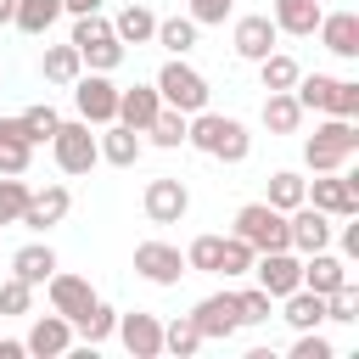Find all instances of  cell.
I'll return each mask as SVG.
<instances>
[{
	"mask_svg": "<svg viewBox=\"0 0 359 359\" xmlns=\"http://www.w3.org/2000/svg\"><path fill=\"white\" fill-rule=\"evenodd\" d=\"M28 348H22V337H0V359H22Z\"/></svg>",
	"mask_w": 359,
	"mask_h": 359,
	"instance_id": "cell-50",
	"label": "cell"
},
{
	"mask_svg": "<svg viewBox=\"0 0 359 359\" xmlns=\"http://www.w3.org/2000/svg\"><path fill=\"white\" fill-rule=\"evenodd\" d=\"M303 118H309V112L297 107L292 90H264V129H269V135H297Z\"/></svg>",
	"mask_w": 359,
	"mask_h": 359,
	"instance_id": "cell-25",
	"label": "cell"
},
{
	"mask_svg": "<svg viewBox=\"0 0 359 359\" xmlns=\"http://www.w3.org/2000/svg\"><path fill=\"white\" fill-rule=\"evenodd\" d=\"M353 151H359V118H331V112H320L314 135L303 140L309 174H331V168H342Z\"/></svg>",
	"mask_w": 359,
	"mask_h": 359,
	"instance_id": "cell-2",
	"label": "cell"
},
{
	"mask_svg": "<svg viewBox=\"0 0 359 359\" xmlns=\"http://www.w3.org/2000/svg\"><path fill=\"white\" fill-rule=\"evenodd\" d=\"M230 236H241L252 252H275V247H286V213L269 208V202H247V208H236Z\"/></svg>",
	"mask_w": 359,
	"mask_h": 359,
	"instance_id": "cell-7",
	"label": "cell"
},
{
	"mask_svg": "<svg viewBox=\"0 0 359 359\" xmlns=\"http://www.w3.org/2000/svg\"><path fill=\"white\" fill-rule=\"evenodd\" d=\"M73 107H79V118L90 129L112 123L118 118V84H112V73H79L73 79Z\"/></svg>",
	"mask_w": 359,
	"mask_h": 359,
	"instance_id": "cell-8",
	"label": "cell"
},
{
	"mask_svg": "<svg viewBox=\"0 0 359 359\" xmlns=\"http://www.w3.org/2000/svg\"><path fill=\"white\" fill-rule=\"evenodd\" d=\"M230 11H236V0H191V6H185V17H191L196 28H224Z\"/></svg>",
	"mask_w": 359,
	"mask_h": 359,
	"instance_id": "cell-44",
	"label": "cell"
},
{
	"mask_svg": "<svg viewBox=\"0 0 359 359\" xmlns=\"http://www.w3.org/2000/svg\"><path fill=\"white\" fill-rule=\"evenodd\" d=\"M275 309H280V320H286L292 331H314V325H325V297H320V292H309V286L286 292Z\"/></svg>",
	"mask_w": 359,
	"mask_h": 359,
	"instance_id": "cell-24",
	"label": "cell"
},
{
	"mask_svg": "<svg viewBox=\"0 0 359 359\" xmlns=\"http://www.w3.org/2000/svg\"><path fill=\"white\" fill-rule=\"evenodd\" d=\"M353 280V269H348V258L342 252H331V247H320V252H303V286L309 292H337V286H348Z\"/></svg>",
	"mask_w": 359,
	"mask_h": 359,
	"instance_id": "cell-20",
	"label": "cell"
},
{
	"mask_svg": "<svg viewBox=\"0 0 359 359\" xmlns=\"http://www.w3.org/2000/svg\"><path fill=\"white\" fill-rule=\"evenodd\" d=\"M135 275L146 286H180V275H191V269H185V252L174 241H140L135 247Z\"/></svg>",
	"mask_w": 359,
	"mask_h": 359,
	"instance_id": "cell-11",
	"label": "cell"
},
{
	"mask_svg": "<svg viewBox=\"0 0 359 359\" xmlns=\"http://www.w3.org/2000/svg\"><path fill=\"white\" fill-rule=\"evenodd\" d=\"M320 0H269V17H275V28L280 34H292V39H309L314 28H320Z\"/></svg>",
	"mask_w": 359,
	"mask_h": 359,
	"instance_id": "cell-22",
	"label": "cell"
},
{
	"mask_svg": "<svg viewBox=\"0 0 359 359\" xmlns=\"http://www.w3.org/2000/svg\"><path fill=\"white\" fill-rule=\"evenodd\" d=\"M163 112V95H157V84H135V90H118V123H129V129H140L146 135V123Z\"/></svg>",
	"mask_w": 359,
	"mask_h": 359,
	"instance_id": "cell-23",
	"label": "cell"
},
{
	"mask_svg": "<svg viewBox=\"0 0 359 359\" xmlns=\"http://www.w3.org/2000/svg\"><path fill=\"white\" fill-rule=\"evenodd\" d=\"M62 17H67V11H62V0H17L11 28H22L28 39H45V34H50Z\"/></svg>",
	"mask_w": 359,
	"mask_h": 359,
	"instance_id": "cell-27",
	"label": "cell"
},
{
	"mask_svg": "<svg viewBox=\"0 0 359 359\" xmlns=\"http://www.w3.org/2000/svg\"><path fill=\"white\" fill-rule=\"evenodd\" d=\"M101 6H107V0H62L67 17H84V11H101Z\"/></svg>",
	"mask_w": 359,
	"mask_h": 359,
	"instance_id": "cell-49",
	"label": "cell"
},
{
	"mask_svg": "<svg viewBox=\"0 0 359 359\" xmlns=\"http://www.w3.org/2000/svg\"><path fill=\"white\" fill-rule=\"evenodd\" d=\"M292 359H337V348H331V337H320V325H314V331H297Z\"/></svg>",
	"mask_w": 359,
	"mask_h": 359,
	"instance_id": "cell-45",
	"label": "cell"
},
{
	"mask_svg": "<svg viewBox=\"0 0 359 359\" xmlns=\"http://www.w3.org/2000/svg\"><path fill=\"white\" fill-rule=\"evenodd\" d=\"M73 331H79V342H90V348H101V342H107V337L118 331V309L95 297V303H90V314H79V320H73Z\"/></svg>",
	"mask_w": 359,
	"mask_h": 359,
	"instance_id": "cell-33",
	"label": "cell"
},
{
	"mask_svg": "<svg viewBox=\"0 0 359 359\" xmlns=\"http://www.w3.org/2000/svg\"><path fill=\"white\" fill-rule=\"evenodd\" d=\"M11 11H17V0H0V28L11 22Z\"/></svg>",
	"mask_w": 359,
	"mask_h": 359,
	"instance_id": "cell-51",
	"label": "cell"
},
{
	"mask_svg": "<svg viewBox=\"0 0 359 359\" xmlns=\"http://www.w3.org/2000/svg\"><path fill=\"white\" fill-rule=\"evenodd\" d=\"M337 247H342V258H359V224L353 219H342V236H331Z\"/></svg>",
	"mask_w": 359,
	"mask_h": 359,
	"instance_id": "cell-48",
	"label": "cell"
},
{
	"mask_svg": "<svg viewBox=\"0 0 359 359\" xmlns=\"http://www.w3.org/2000/svg\"><path fill=\"white\" fill-rule=\"evenodd\" d=\"M95 146H101V163H112V168H135L140 163V151H146V140H140V129H129V123H101V135H95Z\"/></svg>",
	"mask_w": 359,
	"mask_h": 359,
	"instance_id": "cell-21",
	"label": "cell"
},
{
	"mask_svg": "<svg viewBox=\"0 0 359 359\" xmlns=\"http://www.w3.org/2000/svg\"><path fill=\"white\" fill-rule=\"evenodd\" d=\"M297 73H303V67H297V56H286V50H269V56L258 62V84H264V90H292Z\"/></svg>",
	"mask_w": 359,
	"mask_h": 359,
	"instance_id": "cell-36",
	"label": "cell"
},
{
	"mask_svg": "<svg viewBox=\"0 0 359 359\" xmlns=\"http://www.w3.org/2000/svg\"><path fill=\"white\" fill-rule=\"evenodd\" d=\"M331 236H337V219H331V213H320V208H309V202H297V208L286 213V247H292L297 258L331 247Z\"/></svg>",
	"mask_w": 359,
	"mask_h": 359,
	"instance_id": "cell-10",
	"label": "cell"
},
{
	"mask_svg": "<svg viewBox=\"0 0 359 359\" xmlns=\"http://www.w3.org/2000/svg\"><path fill=\"white\" fill-rule=\"evenodd\" d=\"M320 45L331 50V56H342V62H353L359 56V11L353 6H342V11H320Z\"/></svg>",
	"mask_w": 359,
	"mask_h": 359,
	"instance_id": "cell-19",
	"label": "cell"
},
{
	"mask_svg": "<svg viewBox=\"0 0 359 359\" xmlns=\"http://www.w3.org/2000/svg\"><path fill=\"white\" fill-rule=\"evenodd\" d=\"M17 123H22V135H28V146H50V135H56V123H62V112H56L50 101H34V107H22V112H17Z\"/></svg>",
	"mask_w": 359,
	"mask_h": 359,
	"instance_id": "cell-34",
	"label": "cell"
},
{
	"mask_svg": "<svg viewBox=\"0 0 359 359\" xmlns=\"http://www.w3.org/2000/svg\"><path fill=\"white\" fill-rule=\"evenodd\" d=\"M146 140H151V146H163V151H180V146H185V112L163 107V112L146 123Z\"/></svg>",
	"mask_w": 359,
	"mask_h": 359,
	"instance_id": "cell-37",
	"label": "cell"
},
{
	"mask_svg": "<svg viewBox=\"0 0 359 359\" xmlns=\"http://www.w3.org/2000/svg\"><path fill=\"white\" fill-rule=\"evenodd\" d=\"M191 320H196L202 342H230V337L241 331V309H236V292H208V297L191 309Z\"/></svg>",
	"mask_w": 359,
	"mask_h": 359,
	"instance_id": "cell-13",
	"label": "cell"
},
{
	"mask_svg": "<svg viewBox=\"0 0 359 359\" xmlns=\"http://www.w3.org/2000/svg\"><path fill=\"white\" fill-rule=\"evenodd\" d=\"M140 208H146V219H151V224H180V219L191 213V191H185V180H180V174H157V180H146Z\"/></svg>",
	"mask_w": 359,
	"mask_h": 359,
	"instance_id": "cell-9",
	"label": "cell"
},
{
	"mask_svg": "<svg viewBox=\"0 0 359 359\" xmlns=\"http://www.w3.org/2000/svg\"><path fill=\"white\" fill-rule=\"evenodd\" d=\"M73 50H79V62L90 67V73H112V67H123V56H129V45H118V34H112V17H101V11H84V17H73Z\"/></svg>",
	"mask_w": 359,
	"mask_h": 359,
	"instance_id": "cell-3",
	"label": "cell"
},
{
	"mask_svg": "<svg viewBox=\"0 0 359 359\" xmlns=\"http://www.w3.org/2000/svg\"><path fill=\"white\" fill-rule=\"evenodd\" d=\"M28 191H34V185H28L22 174H0V230L22 219V208H28Z\"/></svg>",
	"mask_w": 359,
	"mask_h": 359,
	"instance_id": "cell-40",
	"label": "cell"
},
{
	"mask_svg": "<svg viewBox=\"0 0 359 359\" xmlns=\"http://www.w3.org/2000/svg\"><path fill=\"white\" fill-rule=\"evenodd\" d=\"M303 191H309V180H303L297 168H275V174H269V185H264V202H269V208H280V213H292V208L303 202Z\"/></svg>",
	"mask_w": 359,
	"mask_h": 359,
	"instance_id": "cell-32",
	"label": "cell"
},
{
	"mask_svg": "<svg viewBox=\"0 0 359 359\" xmlns=\"http://www.w3.org/2000/svg\"><path fill=\"white\" fill-rule=\"evenodd\" d=\"M28 163H34L28 140H0V174H28Z\"/></svg>",
	"mask_w": 359,
	"mask_h": 359,
	"instance_id": "cell-46",
	"label": "cell"
},
{
	"mask_svg": "<svg viewBox=\"0 0 359 359\" xmlns=\"http://www.w3.org/2000/svg\"><path fill=\"white\" fill-rule=\"evenodd\" d=\"M45 297H50V309H56L62 320H79V314H90V303H95L101 292L90 286V275H73V269H50V280H45Z\"/></svg>",
	"mask_w": 359,
	"mask_h": 359,
	"instance_id": "cell-15",
	"label": "cell"
},
{
	"mask_svg": "<svg viewBox=\"0 0 359 359\" xmlns=\"http://www.w3.org/2000/svg\"><path fill=\"white\" fill-rule=\"evenodd\" d=\"M325 320H331V325H353V320H359V286H353V280L337 286V292H325Z\"/></svg>",
	"mask_w": 359,
	"mask_h": 359,
	"instance_id": "cell-42",
	"label": "cell"
},
{
	"mask_svg": "<svg viewBox=\"0 0 359 359\" xmlns=\"http://www.w3.org/2000/svg\"><path fill=\"white\" fill-rule=\"evenodd\" d=\"M135 359H157L163 353V320L157 314H146V309H135V314H118V331H112Z\"/></svg>",
	"mask_w": 359,
	"mask_h": 359,
	"instance_id": "cell-18",
	"label": "cell"
},
{
	"mask_svg": "<svg viewBox=\"0 0 359 359\" xmlns=\"http://www.w3.org/2000/svg\"><path fill=\"white\" fill-rule=\"evenodd\" d=\"M331 118H359V79H337V95H331Z\"/></svg>",
	"mask_w": 359,
	"mask_h": 359,
	"instance_id": "cell-47",
	"label": "cell"
},
{
	"mask_svg": "<svg viewBox=\"0 0 359 359\" xmlns=\"http://www.w3.org/2000/svg\"><path fill=\"white\" fill-rule=\"evenodd\" d=\"M219 247H224V236H196L191 247H185V269H196V275H213L219 269Z\"/></svg>",
	"mask_w": 359,
	"mask_h": 359,
	"instance_id": "cell-41",
	"label": "cell"
},
{
	"mask_svg": "<svg viewBox=\"0 0 359 359\" xmlns=\"http://www.w3.org/2000/svg\"><path fill=\"white\" fill-rule=\"evenodd\" d=\"M252 247L241 241V236H224V247H219V269L213 275H224V280H241V275H252Z\"/></svg>",
	"mask_w": 359,
	"mask_h": 359,
	"instance_id": "cell-38",
	"label": "cell"
},
{
	"mask_svg": "<svg viewBox=\"0 0 359 359\" xmlns=\"http://www.w3.org/2000/svg\"><path fill=\"white\" fill-rule=\"evenodd\" d=\"M112 34H118V45H151V34H157V11L140 6V0H129V6L112 17Z\"/></svg>",
	"mask_w": 359,
	"mask_h": 359,
	"instance_id": "cell-28",
	"label": "cell"
},
{
	"mask_svg": "<svg viewBox=\"0 0 359 359\" xmlns=\"http://www.w3.org/2000/svg\"><path fill=\"white\" fill-rule=\"evenodd\" d=\"M28 309H34V286H28L22 275H6V280H0V320L28 314Z\"/></svg>",
	"mask_w": 359,
	"mask_h": 359,
	"instance_id": "cell-43",
	"label": "cell"
},
{
	"mask_svg": "<svg viewBox=\"0 0 359 359\" xmlns=\"http://www.w3.org/2000/svg\"><path fill=\"white\" fill-rule=\"evenodd\" d=\"M303 202L320 208V213H331V219H359V174L348 163L331 168V174H314L309 191H303Z\"/></svg>",
	"mask_w": 359,
	"mask_h": 359,
	"instance_id": "cell-6",
	"label": "cell"
},
{
	"mask_svg": "<svg viewBox=\"0 0 359 359\" xmlns=\"http://www.w3.org/2000/svg\"><path fill=\"white\" fill-rule=\"evenodd\" d=\"M202 348V331H196V320L191 314H174L168 325H163V353H174V359H191Z\"/></svg>",
	"mask_w": 359,
	"mask_h": 359,
	"instance_id": "cell-35",
	"label": "cell"
},
{
	"mask_svg": "<svg viewBox=\"0 0 359 359\" xmlns=\"http://www.w3.org/2000/svg\"><path fill=\"white\" fill-rule=\"evenodd\" d=\"M50 269H56V247H50L45 236L11 252V275H22L28 286H45V280H50Z\"/></svg>",
	"mask_w": 359,
	"mask_h": 359,
	"instance_id": "cell-26",
	"label": "cell"
},
{
	"mask_svg": "<svg viewBox=\"0 0 359 359\" xmlns=\"http://www.w3.org/2000/svg\"><path fill=\"white\" fill-rule=\"evenodd\" d=\"M252 280H258V286H264V292H269V297L280 303L286 292H297V286H303V258H297L292 247L258 252V258H252Z\"/></svg>",
	"mask_w": 359,
	"mask_h": 359,
	"instance_id": "cell-12",
	"label": "cell"
},
{
	"mask_svg": "<svg viewBox=\"0 0 359 359\" xmlns=\"http://www.w3.org/2000/svg\"><path fill=\"white\" fill-rule=\"evenodd\" d=\"M151 84H157L163 107H174V112H185V118H191V112H202V107H208V95H213V84H208L185 56H168V62L157 67V79H151Z\"/></svg>",
	"mask_w": 359,
	"mask_h": 359,
	"instance_id": "cell-4",
	"label": "cell"
},
{
	"mask_svg": "<svg viewBox=\"0 0 359 359\" xmlns=\"http://www.w3.org/2000/svg\"><path fill=\"white\" fill-rule=\"evenodd\" d=\"M196 34H202V28H196L191 17H157V34H151V39H157L168 56H191V50H196Z\"/></svg>",
	"mask_w": 359,
	"mask_h": 359,
	"instance_id": "cell-30",
	"label": "cell"
},
{
	"mask_svg": "<svg viewBox=\"0 0 359 359\" xmlns=\"http://www.w3.org/2000/svg\"><path fill=\"white\" fill-rule=\"evenodd\" d=\"M67 208H73V191L67 185H45V191H28V208H22V230H34V236H45V230H56L62 219H67Z\"/></svg>",
	"mask_w": 359,
	"mask_h": 359,
	"instance_id": "cell-17",
	"label": "cell"
},
{
	"mask_svg": "<svg viewBox=\"0 0 359 359\" xmlns=\"http://www.w3.org/2000/svg\"><path fill=\"white\" fill-rule=\"evenodd\" d=\"M185 146H196V151L213 157V163H247V157H252L247 123L230 118V112H213V107H202V112L185 118Z\"/></svg>",
	"mask_w": 359,
	"mask_h": 359,
	"instance_id": "cell-1",
	"label": "cell"
},
{
	"mask_svg": "<svg viewBox=\"0 0 359 359\" xmlns=\"http://www.w3.org/2000/svg\"><path fill=\"white\" fill-rule=\"evenodd\" d=\"M292 95H297V107H303V112H331V95H337V79H331V73H297V84H292Z\"/></svg>",
	"mask_w": 359,
	"mask_h": 359,
	"instance_id": "cell-31",
	"label": "cell"
},
{
	"mask_svg": "<svg viewBox=\"0 0 359 359\" xmlns=\"http://www.w3.org/2000/svg\"><path fill=\"white\" fill-rule=\"evenodd\" d=\"M236 309H241V325H269V320H275V297H269L258 280L236 292Z\"/></svg>",
	"mask_w": 359,
	"mask_h": 359,
	"instance_id": "cell-39",
	"label": "cell"
},
{
	"mask_svg": "<svg viewBox=\"0 0 359 359\" xmlns=\"http://www.w3.org/2000/svg\"><path fill=\"white\" fill-rule=\"evenodd\" d=\"M50 163L62 168V174H90L95 163H101V146H95V129L84 123V118H62L56 123V135H50Z\"/></svg>",
	"mask_w": 359,
	"mask_h": 359,
	"instance_id": "cell-5",
	"label": "cell"
},
{
	"mask_svg": "<svg viewBox=\"0 0 359 359\" xmlns=\"http://www.w3.org/2000/svg\"><path fill=\"white\" fill-rule=\"evenodd\" d=\"M73 342H79V331H73V320H62L56 309H50V314H34V325H28V337H22V348H28L34 359H62V353H73Z\"/></svg>",
	"mask_w": 359,
	"mask_h": 359,
	"instance_id": "cell-16",
	"label": "cell"
},
{
	"mask_svg": "<svg viewBox=\"0 0 359 359\" xmlns=\"http://www.w3.org/2000/svg\"><path fill=\"white\" fill-rule=\"evenodd\" d=\"M79 73H84V62H79L73 39H67V45H45V56H39V79H45V84H73Z\"/></svg>",
	"mask_w": 359,
	"mask_h": 359,
	"instance_id": "cell-29",
	"label": "cell"
},
{
	"mask_svg": "<svg viewBox=\"0 0 359 359\" xmlns=\"http://www.w3.org/2000/svg\"><path fill=\"white\" fill-rule=\"evenodd\" d=\"M275 39H280V28H275L269 11H247V17H236V28H230V50H236L241 62H264V56L275 50Z\"/></svg>",
	"mask_w": 359,
	"mask_h": 359,
	"instance_id": "cell-14",
	"label": "cell"
}]
</instances>
